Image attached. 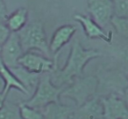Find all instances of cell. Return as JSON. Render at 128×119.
<instances>
[{
	"label": "cell",
	"instance_id": "cell-1",
	"mask_svg": "<svg viewBox=\"0 0 128 119\" xmlns=\"http://www.w3.org/2000/svg\"><path fill=\"white\" fill-rule=\"evenodd\" d=\"M101 53L96 50H87L75 41L71 46L66 64L62 69L56 67L51 72V80L55 86L66 87L76 78L82 77L86 64L90 60L99 57Z\"/></svg>",
	"mask_w": 128,
	"mask_h": 119
},
{
	"label": "cell",
	"instance_id": "cell-2",
	"mask_svg": "<svg viewBox=\"0 0 128 119\" xmlns=\"http://www.w3.org/2000/svg\"><path fill=\"white\" fill-rule=\"evenodd\" d=\"M64 88V86L59 87L53 83L51 80V72L43 73L41 74L34 93L28 100L22 103L32 108L40 109L52 102L60 101V94Z\"/></svg>",
	"mask_w": 128,
	"mask_h": 119
},
{
	"label": "cell",
	"instance_id": "cell-3",
	"mask_svg": "<svg viewBox=\"0 0 128 119\" xmlns=\"http://www.w3.org/2000/svg\"><path fill=\"white\" fill-rule=\"evenodd\" d=\"M99 81L94 75L76 78L71 84L66 86L60 97L72 100L76 107L82 106L87 101L94 97L98 88Z\"/></svg>",
	"mask_w": 128,
	"mask_h": 119
},
{
	"label": "cell",
	"instance_id": "cell-4",
	"mask_svg": "<svg viewBox=\"0 0 128 119\" xmlns=\"http://www.w3.org/2000/svg\"><path fill=\"white\" fill-rule=\"evenodd\" d=\"M18 34L24 52L38 50L46 57L51 55L44 26L40 21L27 24L18 32Z\"/></svg>",
	"mask_w": 128,
	"mask_h": 119
},
{
	"label": "cell",
	"instance_id": "cell-5",
	"mask_svg": "<svg viewBox=\"0 0 128 119\" xmlns=\"http://www.w3.org/2000/svg\"><path fill=\"white\" fill-rule=\"evenodd\" d=\"M57 57L58 55L54 56V60H52L34 51H26L18 59V65L38 74L52 72L57 67Z\"/></svg>",
	"mask_w": 128,
	"mask_h": 119
},
{
	"label": "cell",
	"instance_id": "cell-6",
	"mask_svg": "<svg viewBox=\"0 0 128 119\" xmlns=\"http://www.w3.org/2000/svg\"><path fill=\"white\" fill-rule=\"evenodd\" d=\"M88 12L102 27L112 21L115 15L112 0H88Z\"/></svg>",
	"mask_w": 128,
	"mask_h": 119
},
{
	"label": "cell",
	"instance_id": "cell-7",
	"mask_svg": "<svg viewBox=\"0 0 128 119\" xmlns=\"http://www.w3.org/2000/svg\"><path fill=\"white\" fill-rule=\"evenodd\" d=\"M24 54L18 33L12 32L7 41L1 47L0 57L6 66L13 68L18 65V59Z\"/></svg>",
	"mask_w": 128,
	"mask_h": 119
},
{
	"label": "cell",
	"instance_id": "cell-8",
	"mask_svg": "<svg viewBox=\"0 0 128 119\" xmlns=\"http://www.w3.org/2000/svg\"><path fill=\"white\" fill-rule=\"evenodd\" d=\"M104 119H128V107L124 99L116 94L102 96Z\"/></svg>",
	"mask_w": 128,
	"mask_h": 119
},
{
	"label": "cell",
	"instance_id": "cell-9",
	"mask_svg": "<svg viewBox=\"0 0 128 119\" xmlns=\"http://www.w3.org/2000/svg\"><path fill=\"white\" fill-rule=\"evenodd\" d=\"M104 118V108L101 97L96 96L87 101L82 106L76 107L71 119H102Z\"/></svg>",
	"mask_w": 128,
	"mask_h": 119
},
{
	"label": "cell",
	"instance_id": "cell-10",
	"mask_svg": "<svg viewBox=\"0 0 128 119\" xmlns=\"http://www.w3.org/2000/svg\"><path fill=\"white\" fill-rule=\"evenodd\" d=\"M75 20L82 26L86 36L90 39H100L105 43H110L112 41V33L105 32L103 27L98 25L90 16H85L82 14H76Z\"/></svg>",
	"mask_w": 128,
	"mask_h": 119
},
{
	"label": "cell",
	"instance_id": "cell-11",
	"mask_svg": "<svg viewBox=\"0 0 128 119\" xmlns=\"http://www.w3.org/2000/svg\"><path fill=\"white\" fill-rule=\"evenodd\" d=\"M76 27L73 25H64L54 31L49 43L50 53L54 57L58 55L59 51L71 40L75 34Z\"/></svg>",
	"mask_w": 128,
	"mask_h": 119
},
{
	"label": "cell",
	"instance_id": "cell-12",
	"mask_svg": "<svg viewBox=\"0 0 128 119\" xmlns=\"http://www.w3.org/2000/svg\"><path fill=\"white\" fill-rule=\"evenodd\" d=\"M76 107L60 102H52L40 108L44 119H71Z\"/></svg>",
	"mask_w": 128,
	"mask_h": 119
},
{
	"label": "cell",
	"instance_id": "cell-13",
	"mask_svg": "<svg viewBox=\"0 0 128 119\" xmlns=\"http://www.w3.org/2000/svg\"><path fill=\"white\" fill-rule=\"evenodd\" d=\"M10 69L12 71V72L15 74L17 78L20 80V83L27 90L28 95H32L34 93V91H35L38 84H39L41 74L29 71L20 65H18L13 68H10Z\"/></svg>",
	"mask_w": 128,
	"mask_h": 119
},
{
	"label": "cell",
	"instance_id": "cell-14",
	"mask_svg": "<svg viewBox=\"0 0 128 119\" xmlns=\"http://www.w3.org/2000/svg\"><path fill=\"white\" fill-rule=\"evenodd\" d=\"M0 75L2 76L3 80L4 81V85L6 86H4V90L3 93L6 96L8 95V94H9L10 90L12 88H15L20 91V92L28 95V92L25 88V87L20 83V81L17 78L14 73L12 72V71L4 64V63L2 61L1 57H0Z\"/></svg>",
	"mask_w": 128,
	"mask_h": 119
},
{
	"label": "cell",
	"instance_id": "cell-15",
	"mask_svg": "<svg viewBox=\"0 0 128 119\" xmlns=\"http://www.w3.org/2000/svg\"><path fill=\"white\" fill-rule=\"evenodd\" d=\"M28 20V11L26 8H18L6 19V23L11 32L18 33L26 25Z\"/></svg>",
	"mask_w": 128,
	"mask_h": 119
},
{
	"label": "cell",
	"instance_id": "cell-16",
	"mask_svg": "<svg viewBox=\"0 0 128 119\" xmlns=\"http://www.w3.org/2000/svg\"><path fill=\"white\" fill-rule=\"evenodd\" d=\"M0 119H22L20 104L8 101L6 98L3 106L0 108Z\"/></svg>",
	"mask_w": 128,
	"mask_h": 119
},
{
	"label": "cell",
	"instance_id": "cell-17",
	"mask_svg": "<svg viewBox=\"0 0 128 119\" xmlns=\"http://www.w3.org/2000/svg\"><path fill=\"white\" fill-rule=\"evenodd\" d=\"M20 115L22 119H44L40 109L29 107L24 103H20Z\"/></svg>",
	"mask_w": 128,
	"mask_h": 119
},
{
	"label": "cell",
	"instance_id": "cell-18",
	"mask_svg": "<svg viewBox=\"0 0 128 119\" xmlns=\"http://www.w3.org/2000/svg\"><path fill=\"white\" fill-rule=\"evenodd\" d=\"M110 23L114 26L118 34L128 37V18H122L114 15Z\"/></svg>",
	"mask_w": 128,
	"mask_h": 119
},
{
	"label": "cell",
	"instance_id": "cell-19",
	"mask_svg": "<svg viewBox=\"0 0 128 119\" xmlns=\"http://www.w3.org/2000/svg\"><path fill=\"white\" fill-rule=\"evenodd\" d=\"M115 16L128 18V0H112Z\"/></svg>",
	"mask_w": 128,
	"mask_h": 119
},
{
	"label": "cell",
	"instance_id": "cell-20",
	"mask_svg": "<svg viewBox=\"0 0 128 119\" xmlns=\"http://www.w3.org/2000/svg\"><path fill=\"white\" fill-rule=\"evenodd\" d=\"M12 32L7 27L6 21H0V46H2L11 35Z\"/></svg>",
	"mask_w": 128,
	"mask_h": 119
},
{
	"label": "cell",
	"instance_id": "cell-21",
	"mask_svg": "<svg viewBox=\"0 0 128 119\" xmlns=\"http://www.w3.org/2000/svg\"><path fill=\"white\" fill-rule=\"evenodd\" d=\"M8 10L4 0H0V21H6L8 18Z\"/></svg>",
	"mask_w": 128,
	"mask_h": 119
},
{
	"label": "cell",
	"instance_id": "cell-22",
	"mask_svg": "<svg viewBox=\"0 0 128 119\" xmlns=\"http://www.w3.org/2000/svg\"><path fill=\"white\" fill-rule=\"evenodd\" d=\"M123 96H124V97H123V99H124L126 106L128 107V86L126 87V89H124V93H123Z\"/></svg>",
	"mask_w": 128,
	"mask_h": 119
},
{
	"label": "cell",
	"instance_id": "cell-23",
	"mask_svg": "<svg viewBox=\"0 0 128 119\" xmlns=\"http://www.w3.org/2000/svg\"><path fill=\"white\" fill-rule=\"evenodd\" d=\"M6 98H7V96H6L4 93H0V108L3 106V104H4V101H6Z\"/></svg>",
	"mask_w": 128,
	"mask_h": 119
},
{
	"label": "cell",
	"instance_id": "cell-24",
	"mask_svg": "<svg viewBox=\"0 0 128 119\" xmlns=\"http://www.w3.org/2000/svg\"><path fill=\"white\" fill-rule=\"evenodd\" d=\"M4 80H3L2 76L0 75V93H3L4 90Z\"/></svg>",
	"mask_w": 128,
	"mask_h": 119
},
{
	"label": "cell",
	"instance_id": "cell-25",
	"mask_svg": "<svg viewBox=\"0 0 128 119\" xmlns=\"http://www.w3.org/2000/svg\"><path fill=\"white\" fill-rule=\"evenodd\" d=\"M1 47L2 46H0V53H1Z\"/></svg>",
	"mask_w": 128,
	"mask_h": 119
},
{
	"label": "cell",
	"instance_id": "cell-26",
	"mask_svg": "<svg viewBox=\"0 0 128 119\" xmlns=\"http://www.w3.org/2000/svg\"><path fill=\"white\" fill-rule=\"evenodd\" d=\"M102 119H104V118H102Z\"/></svg>",
	"mask_w": 128,
	"mask_h": 119
}]
</instances>
